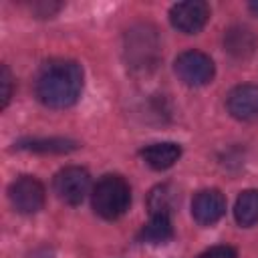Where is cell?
<instances>
[{
  "instance_id": "1",
  "label": "cell",
  "mask_w": 258,
  "mask_h": 258,
  "mask_svg": "<svg viewBox=\"0 0 258 258\" xmlns=\"http://www.w3.org/2000/svg\"><path fill=\"white\" fill-rule=\"evenodd\" d=\"M36 97L50 109L75 105L83 91V69L75 60L54 58L40 67L34 81Z\"/></svg>"
},
{
  "instance_id": "2",
  "label": "cell",
  "mask_w": 258,
  "mask_h": 258,
  "mask_svg": "<svg viewBox=\"0 0 258 258\" xmlns=\"http://www.w3.org/2000/svg\"><path fill=\"white\" fill-rule=\"evenodd\" d=\"M131 204L129 183L121 175H103L93 187V210L105 220L121 218Z\"/></svg>"
},
{
  "instance_id": "3",
  "label": "cell",
  "mask_w": 258,
  "mask_h": 258,
  "mask_svg": "<svg viewBox=\"0 0 258 258\" xmlns=\"http://www.w3.org/2000/svg\"><path fill=\"white\" fill-rule=\"evenodd\" d=\"M125 54H127V62L131 69L147 71L155 67L157 56H159V40H157L155 30L149 26L131 28L127 34Z\"/></svg>"
},
{
  "instance_id": "4",
  "label": "cell",
  "mask_w": 258,
  "mask_h": 258,
  "mask_svg": "<svg viewBox=\"0 0 258 258\" xmlns=\"http://www.w3.org/2000/svg\"><path fill=\"white\" fill-rule=\"evenodd\" d=\"M173 71L179 77V81L185 83L187 87H204V85L212 83V79L216 75L214 60L202 50H185V52H181L175 58Z\"/></svg>"
},
{
  "instance_id": "5",
  "label": "cell",
  "mask_w": 258,
  "mask_h": 258,
  "mask_svg": "<svg viewBox=\"0 0 258 258\" xmlns=\"http://www.w3.org/2000/svg\"><path fill=\"white\" fill-rule=\"evenodd\" d=\"M8 198H10V202H12V206L18 214L32 216V214L42 210L46 191H44V185L36 177L22 175V177H18L10 183Z\"/></svg>"
},
{
  "instance_id": "6",
  "label": "cell",
  "mask_w": 258,
  "mask_h": 258,
  "mask_svg": "<svg viewBox=\"0 0 258 258\" xmlns=\"http://www.w3.org/2000/svg\"><path fill=\"white\" fill-rule=\"evenodd\" d=\"M52 185H54V194L58 196V200H62L69 206H77L85 200L89 191L91 175L87 169L79 165H69V167H62L54 175Z\"/></svg>"
},
{
  "instance_id": "7",
  "label": "cell",
  "mask_w": 258,
  "mask_h": 258,
  "mask_svg": "<svg viewBox=\"0 0 258 258\" xmlns=\"http://www.w3.org/2000/svg\"><path fill=\"white\" fill-rule=\"evenodd\" d=\"M210 20V6L202 0L177 2L169 10V22L183 34H198Z\"/></svg>"
},
{
  "instance_id": "8",
  "label": "cell",
  "mask_w": 258,
  "mask_h": 258,
  "mask_svg": "<svg viewBox=\"0 0 258 258\" xmlns=\"http://www.w3.org/2000/svg\"><path fill=\"white\" fill-rule=\"evenodd\" d=\"M230 115L244 123L258 121V85H238L226 97Z\"/></svg>"
},
{
  "instance_id": "9",
  "label": "cell",
  "mask_w": 258,
  "mask_h": 258,
  "mask_svg": "<svg viewBox=\"0 0 258 258\" xmlns=\"http://www.w3.org/2000/svg\"><path fill=\"white\" fill-rule=\"evenodd\" d=\"M226 214V198L220 189H202L191 200V216L200 226H214Z\"/></svg>"
},
{
  "instance_id": "10",
  "label": "cell",
  "mask_w": 258,
  "mask_h": 258,
  "mask_svg": "<svg viewBox=\"0 0 258 258\" xmlns=\"http://www.w3.org/2000/svg\"><path fill=\"white\" fill-rule=\"evenodd\" d=\"M181 155V147L177 143L171 141H163V143H151L147 147L141 149V157L143 161L151 167V169H169Z\"/></svg>"
},
{
  "instance_id": "11",
  "label": "cell",
  "mask_w": 258,
  "mask_h": 258,
  "mask_svg": "<svg viewBox=\"0 0 258 258\" xmlns=\"http://www.w3.org/2000/svg\"><path fill=\"white\" fill-rule=\"evenodd\" d=\"M224 48L234 56V58H246L254 52L256 48V38L248 28L242 26H232L224 34Z\"/></svg>"
},
{
  "instance_id": "12",
  "label": "cell",
  "mask_w": 258,
  "mask_h": 258,
  "mask_svg": "<svg viewBox=\"0 0 258 258\" xmlns=\"http://www.w3.org/2000/svg\"><path fill=\"white\" fill-rule=\"evenodd\" d=\"M173 238V226L169 214H151L149 222L141 230V240L147 244H165Z\"/></svg>"
},
{
  "instance_id": "13",
  "label": "cell",
  "mask_w": 258,
  "mask_h": 258,
  "mask_svg": "<svg viewBox=\"0 0 258 258\" xmlns=\"http://www.w3.org/2000/svg\"><path fill=\"white\" fill-rule=\"evenodd\" d=\"M79 147L77 141L64 137H50V139H26L18 141L16 149L32 151V153H69Z\"/></svg>"
},
{
  "instance_id": "14",
  "label": "cell",
  "mask_w": 258,
  "mask_h": 258,
  "mask_svg": "<svg viewBox=\"0 0 258 258\" xmlns=\"http://www.w3.org/2000/svg\"><path fill=\"white\" fill-rule=\"evenodd\" d=\"M234 218L242 228L258 224V189H246L238 196L234 206Z\"/></svg>"
},
{
  "instance_id": "15",
  "label": "cell",
  "mask_w": 258,
  "mask_h": 258,
  "mask_svg": "<svg viewBox=\"0 0 258 258\" xmlns=\"http://www.w3.org/2000/svg\"><path fill=\"white\" fill-rule=\"evenodd\" d=\"M151 214H171V194L167 185H159L149 196Z\"/></svg>"
},
{
  "instance_id": "16",
  "label": "cell",
  "mask_w": 258,
  "mask_h": 258,
  "mask_svg": "<svg viewBox=\"0 0 258 258\" xmlns=\"http://www.w3.org/2000/svg\"><path fill=\"white\" fill-rule=\"evenodd\" d=\"M0 87H2V93H0V109H6L8 103H10V97H12V75L8 71L6 64L0 67Z\"/></svg>"
},
{
  "instance_id": "17",
  "label": "cell",
  "mask_w": 258,
  "mask_h": 258,
  "mask_svg": "<svg viewBox=\"0 0 258 258\" xmlns=\"http://www.w3.org/2000/svg\"><path fill=\"white\" fill-rule=\"evenodd\" d=\"M202 258H238V252L232 246H214L202 254Z\"/></svg>"
},
{
  "instance_id": "18",
  "label": "cell",
  "mask_w": 258,
  "mask_h": 258,
  "mask_svg": "<svg viewBox=\"0 0 258 258\" xmlns=\"http://www.w3.org/2000/svg\"><path fill=\"white\" fill-rule=\"evenodd\" d=\"M248 8H250V12H252L254 16H258V0H252V2L248 4Z\"/></svg>"
}]
</instances>
